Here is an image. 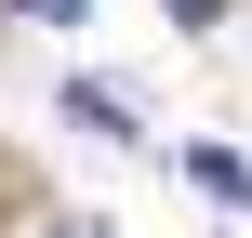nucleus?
<instances>
[{
  "label": "nucleus",
  "mask_w": 252,
  "mask_h": 238,
  "mask_svg": "<svg viewBox=\"0 0 252 238\" xmlns=\"http://www.w3.org/2000/svg\"><path fill=\"white\" fill-rule=\"evenodd\" d=\"M66 119L106 132V146H133V93H106V79H66Z\"/></svg>",
  "instance_id": "obj_1"
},
{
  "label": "nucleus",
  "mask_w": 252,
  "mask_h": 238,
  "mask_svg": "<svg viewBox=\"0 0 252 238\" xmlns=\"http://www.w3.org/2000/svg\"><path fill=\"white\" fill-rule=\"evenodd\" d=\"M186 172H199V199H226V212H239V199H252V159H226V146H199Z\"/></svg>",
  "instance_id": "obj_2"
},
{
  "label": "nucleus",
  "mask_w": 252,
  "mask_h": 238,
  "mask_svg": "<svg viewBox=\"0 0 252 238\" xmlns=\"http://www.w3.org/2000/svg\"><path fill=\"white\" fill-rule=\"evenodd\" d=\"M27 13H40V26H80V0H27Z\"/></svg>",
  "instance_id": "obj_3"
},
{
  "label": "nucleus",
  "mask_w": 252,
  "mask_h": 238,
  "mask_svg": "<svg viewBox=\"0 0 252 238\" xmlns=\"http://www.w3.org/2000/svg\"><path fill=\"white\" fill-rule=\"evenodd\" d=\"M173 13H186V26H213V13H226V0H173Z\"/></svg>",
  "instance_id": "obj_4"
},
{
  "label": "nucleus",
  "mask_w": 252,
  "mask_h": 238,
  "mask_svg": "<svg viewBox=\"0 0 252 238\" xmlns=\"http://www.w3.org/2000/svg\"><path fill=\"white\" fill-rule=\"evenodd\" d=\"M40 238H106V225H40Z\"/></svg>",
  "instance_id": "obj_5"
}]
</instances>
